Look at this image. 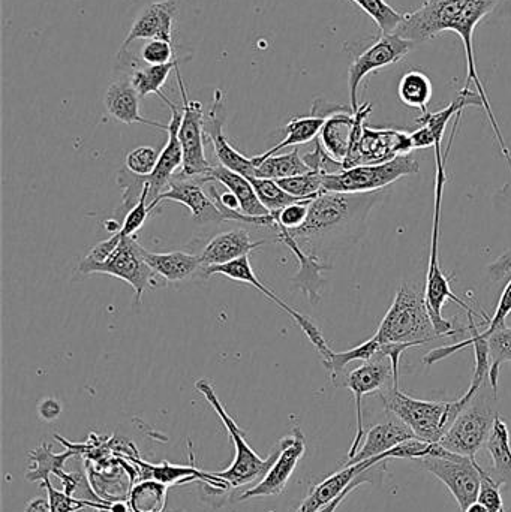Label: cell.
<instances>
[{
    "label": "cell",
    "mask_w": 511,
    "mask_h": 512,
    "mask_svg": "<svg viewBox=\"0 0 511 512\" xmlns=\"http://www.w3.org/2000/svg\"><path fill=\"white\" fill-rule=\"evenodd\" d=\"M477 391L468 388L467 393L452 402H431V400L414 399L399 387L390 385L381 391L380 397L384 409L389 414L407 424L420 441L440 444L453 421L461 414L468 400Z\"/></svg>",
    "instance_id": "4"
},
{
    "label": "cell",
    "mask_w": 511,
    "mask_h": 512,
    "mask_svg": "<svg viewBox=\"0 0 511 512\" xmlns=\"http://www.w3.org/2000/svg\"><path fill=\"white\" fill-rule=\"evenodd\" d=\"M146 180V179H144ZM149 194H150V186L149 183L146 182V188H144L143 195H141L140 201L129 210L125 215V219H123L122 227H120L119 233L122 236L126 237H135L137 231L143 227L144 222H146L147 216H149Z\"/></svg>",
    "instance_id": "42"
},
{
    "label": "cell",
    "mask_w": 511,
    "mask_h": 512,
    "mask_svg": "<svg viewBox=\"0 0 511 512\" xmlns=\"http://www.w3.org/2000/svg\"><path fill=\"white\" fill-rule=\"evenodd\" d=\"M281 453L276 457L275 463L269 469L263 480L255 484L252 489L246 490L239 496V501H248L252 498L264 496H278L284 493L291 475L296 471L297 465L306 453V439L299 427H294L290 435L279 441Z\"/></svg>",
    "instance_id": "16"
},
{
    "label": "cell",
    "mask_w": 511,
    "mask_h": 512,
    "mask_svg": "<svg viewBox=\"0 0 511 512\" xmlns=\"http://www.w3.org/2000/svg\"><path fill=\"white\" fill-rule=\"evenodd\" d=\"M203 273H206V277L212 276V274H222V276H227L228 279L236 280V282L248 283V285L254 286L258 291L263 292L266 297H269L273 303H276V306L281 307L285 313H288V316H291L294 322L299 325L300 330L306 334L309 342L315 346L318 354L324 355L327 351H329L330 346L327 345L326 339H324L323 334H321L320 328L311 321V319L306 318L302 313L294 310L293 307L285 304L272 289L267 288L260 279H258L257 274H255L254 268H252L251 259L249 256H243V258L236 259V261L228 262V264L224 265H216V267L207 268Z\"/></svg>",
    "instance_id": "15"
},
{
    "label": "cell",
    "mask_w": 511,
    "mask_h": 512,
    "mask_svg": "<svg viewBox=\"0 0 511 512\" xmlns=\"http://www.w3.org/2000/svg\"><path fill=\"white\" fill-rule=\"evenodd\" d=\"M378 352H380V342H378L377 337L372 336L371 339L360 343L356 348L348 349V351L335 352L329 349L321 357V360H323L324 367L329 370L333 384L336 387H341L342 379L347 375L345 369H347L348 364L353 363V361H363V363H366V361L377 357Z\"/></svg>",
    "instance_id": "31"
},
{
    "label": "cell",
    "mask_w": 511,
    "mask_h": 512,
    "mask_svg": "<svg viewBox=\"0 0 511 512\" xmlns=\"http://www.w3.org/2000/svg\"><path fill=\"white\" fill-rule=\"evenodd\" d=\"M159 153L153 147H137L126 155L125 168L138 176H150L158 164Z\"/></svg>",
    "instance_id": "41"
},
{
    "label": "cell",
    "mask_w": 511,
    "mask_h": 512,
    "mask_svg": "<svg viewBox=\"0 0 511 512\" xmlns=\"http://www.w3.org/2000/svg\"><path fill=\"white\" fill-rule=\"evenodd\" d=\"M381 195L341 194L318 195L309 206V215L299 230L290 231L297 245L308 255L323 258L329 252L354 245L365 234L369 213Z\"/></svg>",
    "instance_id": "2"
},
{
    "label": "cell",
    "mask_w": 511,
    "mask_h": 512,
    "mask_svg": "<svg viewBox=\"0 0 511 512\" xmlns=\"http://www.w3.org/2000/svg\"><path fill=\"white\" fill-rule=\"evenodd\" d=\"M162 201H174L188 207L192 219L200 224H222L227 222L221 210L218 209L212 198L204 191L203 183L198 179L176 174L168 183L167 189L149 206L150 213Z\"/></svg>",
    "instance_id": "17"
},
{
    "label": "cell",
    "mask_w": 511,
    "mask_h": 512,
    "mask_svg": "<svg viewBox=\"0 0 511 512\" xmlns=\"http://www.w3.org/2000/svg\"><path fill=\"white\" fill-rule=\"evenodd\" d=\"M507 512V511H506Z\"/></svg>",
    "instance_id": "51"
},
{
    "label": "cell",
    "mask_w": 511,
    "mask_h": 512,
    "mask_svg": "<svg viewBox=\"0 0 511 512\" xmlns=\"http://www.w3.org/2000/svg\"><path fill=\"white\" fill-rule=\"evenodd\" d=\"M477 501L485 505L489 512H506L504 507L503 495H501V487L495 483L494 478L482 468V486H480L479 498Z\"/></svg>",
    "instance_id": "45"
},
{
    "label": "cell",
    "mask_w": 511,
    "mask_h": 512,
    "mask_svg": "<svg viewBox=\"0 0 511 512\" xmlns=\"http://www.w3.org/2000/svg\"><path fill=\"white\" fill-rule=\"evenodd\" d=\"M461 117L462 114L455 117L446 153L441 155V146L434 147L435 161H437V180H435L434 225H432L431 254H429L428 274H426L425 297L429 316H431L432 324H434L440 337L456 336V334L462 333V330L455 328L453 322L444 318L443 309L446 301H455L459 307H462L468 313V316L476 318L479 315L473 307L468 306L462 298H459L453 292L452 283H450L452 280L441 270L440 265V227L441 212H443L441 207H443L444 188H446L447 182L446 161L449 158L450 150H452Z\"/></svg>",
    "instance_id": "3"
},
{
    "label": "cell",
    "mask_w": 511,
    "mask_h": 512,
    "mask_svg": "<svg viewBox=\"0 0 511 512\" xmlns=\"http://www.w3.org/2000/svg\"><path fill=\"white\" fill-rule=\"evenodd\" d=\"M276 182L285 192L299 200H315L324 192V176L317 171H309V173L276 180Z\"/></svg>",
    "instance_id": "38"
},
{
    "label": "cell",
    "mask_w": 511,
    "mask_h": 512,
    "mask_svg": "<svg viewBox=\"0 0 511 512\" xmlns=\"http://www.w3.org/2000/svg\"><path fill=\"white\" fill-rule=\"evenodd\" d=\"M309 167L300 158L299 150L294 149L287 155H275L261 162L257 167V177L260 179L282 180L288 177L309 173Z\"/></svg>",
    "instance_id": "35"
},
{
    "label": "cell",
    "mask_w": 511,
    "mask_h": 512,
    "mask_svg": "<svg viewBox=\"0 0 511 512\" xmlns=\"http://www.w3.org/2000/svg\"><path fill=\"white\" fill-rule=\"evenodd\" d=\"M264 242H252L246 230H234L230 233L219 234L213 237L203 254L200 255L201 267L203 271L216 265L228 264L236 259L249 256L255 249L261 248Z\"/></svg>",
    "instance_id": "24"
},
{
    "label": "cell",
    "mask_w": 511,
    "mask_h": 512,
    "mask_svg": "<svg viewBox=\"0 0 511 512\" xmlns=\"http://www.w3.org/2000/svg\"><path fill=\"white\" fill-rule=\"evenodd\" d=\"M141 59L147 65H165V63L173 62L177 59L174 56L173 42L150 39L141 50Z\"/></svg>",
    "instance_id": "46"
},
{
    "label": "cell",
    "mask_w": 511,
    "mask_h": 512,
    "mask_svg": "<svg viewBox=\"0 0 511 512\" xmlns=\"http://www.w3.org/2000/svg\"><path fill=\"white\" fill-rule=\"evenodd\" d=\"M371 111L372 105L368 102V104H363L356 113L353 110H348L330 116L324 123L320 135H318V141H320L323 149L333 159L344 164L351 146H353L354 132H356L357 125H359L360 120L368 119Z\"/></svg>",
    "instance_id": "20"
},
{
    "label": "cell",
    "mask_w": 511,
    "mask_h": 512,
    "mask_svg": "<svg viewBox=\"0 0 511 512\" xmlns=\"http://www.w3.org/2000/svg\"><path fill=\"white\" fill-rule=\"evenodd\" d=\"M351 2L356 3L377 23L383 35L395 32L404 17V14H399L386 0H351Z\"/></svg>",
    "instance_id": "39"
},
{
    "label": "cell",
    "mask_w": 511,
    "mask_h": 512,
    "mask_svg": "<svg viewBox=\"0 0 511 512\" xmlns=\"http://www.w3.org/2000/svg\"><path fill=\"white\" fill-rule=\"evenodd\" d=\"M417 462L449 489L462 512L477 502L482 486V466L477 463L476 457L459 454L452 459L429 456Z\"/></svg>",
    "instance_id": "11"
},
{
    "label": "cell",
    "mask_w": 511,
    "mask_h": 512,
    "mask_svg": "<svg viewBox=\"0 0 511 512\" xmlns=\"http://www.w3.org/2000/svg\"><path fill=\"white\" fill-rule=\"evenodd\" d=\"M326 120L324 117L315 116V114L306 117H293L284 128V140L273 146L272 149L267 150L263 155L252 158L255 167H258L261 162L266 161L270 156H275L281 150L287 149V147L302 146V144L309 143V141L317 140Z\"/></svg>",
    "instance_id": "29"
},
{
    "label": "cell",
    "mask_w": 511,
    "mask_h": 512,
    "mask_svg": "<svg viewBox=\"0 0 511 512\" xmlns=\"http://www.w3.org/2000/svg\"><path fill=\"white\" fill-rule=\"evenodd\" d=\"M140 99L131 77L126 72H122V75L114 80L105 92V110L114 120L125 123V125L140 123V125L153 126V128L167 132L168 125H162V123L153 122V120L144 119L141 116Z\"/></svg>",
    "instance_id": "22"
},
{
    "label": "cell",
    "mask_w": 511,
    "mask_h": 512,
    "mask_svg": "<svg viewBox=\"0 0 511 512\" xmlns=\"http://www.w3.org/2000/svg\"><path fill=\"white\" fill-rule=\"evenodd\" d=\"M144 259L149 267L165 282H180L191 277L195 271L200 270V256L186 254V252H168V254H155L144 249Z\"/></svg>",
    "instance_id": "28"
},
{
    "label": "cell",
    "mask_w": 511,
    "mask_h": 512,
    "mask_svg": "<svg viewBox=\"0 0 511 512\" xmlns=\"http://www.w3.org/2000/svg\"><path fill=\"white\" fill-rule=\"evenodd\" d=\"M122 236V234H120ZM143 246L138 245L135 237L122 236L117 248L98 264L75 271V279H84L92 274L101 273L125 280L135 291V303H140L147 288H155L162 280L147 264L143 255Z\"/></svg>",
    "instance_id": "8"
},
{
    "label": "cell",
    "mask_w": 511,
    "mask_h": 512,
    "mask_svg": "<svg viewBox=\"0 0 511 512\" xmlns=\"http://www.w3.org/2000/svg\"><path fill=\"white\" fill-rule=\"evenodd\" d=\"M77 456L74 450L68 448L65 453L53 454L51 453V444H41L36 450L30 451L29 471H27L26 478L30 483H44L50 480V475H59L65 469V463L71 457Z\"/></svg>",
    "instance_id": "32"
},
{
    "label": "cell",
    "mask_w": 511,
    "mask_h": 512,
    "mask_svg": "<svg viewBox=\"0 0 511 512\" xmlns=\"http://www.w3.org/2000/svg\"><path fill=\"white\" fill-rule=\"evenodd\" d=\"M24 512H51L50 501L42 498L32 499Z\"/></svg>",
    "instance_id": "48"
},
{
    "label": "cell",
    "mask_w": 511,
    "mask_h": 512,
    "mask_svg": "<svg viewBox=\"0 0 511 512\" xmlns=\"http://www.w3.org/2000/svg\"><path fill=\"white\" fill-rule=\"evenodd\" d=\"M249 180H251L255 192H257V197L260 198L261 204L269 210L270 215L281 212L282 209L290 206V204L305 201L299 200V198L285 192L276 180L260 179V177H254V179Z\"/></svg>",
    "instance_id": "37"
},
{
    "label": "cell",
    "mask_w": 511,
    "mask_h": 512,
    "mask_svg": "<svg viewBox=\"0 0 511 512\" xmlns=\"http://www.w3.org/2000/svg\"><path fill=\"white\" fill-rule=\"evenodd\" d=\"M485 339L488 342L489 363H491L489 384L498 393L501 366L504 363H511V327L506 325V327L498 328Z\"/></svg>",
    "instance_id": "36"
},
{
    "label": "cell",
    "mask_w": 511,
    "mask_h": 512,
    "mask_svg": "<svg viewBox=\"0 0 511 512\" xmlns=\"http://www.w3.org/2000/svg\"><path fill=\"white\" fill-rule=\"evenodd\" d=\"M465 512H489L488 508L485 507V505L480 504L479 501L474 502L473 505H470V507L465 510Z\"/></svg>",
    "instance_id": "49"
},
{
    "label": "cell",
    "mask_w": 511,
    "mask_h": 512,
    "mask_svg": "<svg viewBox=\"0 0 511 512\" xmlns=\"http://www.w3.org/2000/svg\"><path fill=\"white\" fill-rule=\"evenodd\" d=\"M390 385H395V373H393L392 361L384 355H377L372 360L366 361L362 366L351 370L342 379L341 387L348 388L354 394V402H356V436H354L353 444H351L350 451H348V460L356 456L363 438H365L363 397L372 393H381Z\"/></svg>",
    "instance_id": "12"
},
{
    "label": "cell",
    "mask_w": 511,
    "mask_h": 512,
    "mask_svg": "<svg viewBox=\"0 0 511 512\" xmlns=\"http://www.w3.org/2000/svg\"><path fill=\"white\" fill-rule=\"evenodd\" d=\"M416 44L410 39L402 38L396 33L381 35L378 41H375L371 47L366 48L359 57L351 63L348 71V87H350V102L354 113L359 110V101H357V92L362 81L368 77L371 72L386 66L398 63L399 60L407 57L414 50Z\"/></svg>",
    "instance_id": "14"
},
{
    "label": "cell",
    "mask_w": 511,
    "mask_h": 512,
    "mask_svg": "<svg viewBox=\"0 0 511 512\" xmlns=\"http://www.w3.org/2000/svg\"><path fill=\"white\" fill-rule=\"evenodd\" d=\"M225 119H227V113H225L224 93L218 89L215 90L212 107L204 119V134L213 144L219 165L234 171V173L242 174L246 179H254L257 177V167L252 159L246 158L239 150L231 146L224 134Z\"/></svg>",
    "instance_id": "18"
},
{
    "label": "cell",
    "mask_w": 511,
    "mask_h": 512,
    "mask_svg": "<svg viewBox=\"0 0 511 512\" xmlns=\"http://www.w3.org/2000/svg\"><path fill=\"white\" fill-rule=\"evenodd\" d=\"M417 439L413 430L402 423L395 415L387 412V420L384 423L375 424L374 427L365 433L362 445L353 459L348 460L347 465H357V463L365 462V460L374 459V457L383 456L387 451L398 447L402 442Z\"/></svg>",
    "instance_id": "23"
},
{
    "label": "cell",
    "mask_w": 511,
    "mask_h": 512,
    "mask_svg": "<svg viewBox=\"0 0 511 512\" xmlns=\"http://www.w3.org/2000/svg\"><path fill=\"white\" fill-rule=\"evenodd\" d=\"M311 203L312 200L299 201V203L290 204L281 212L275 213L273 218L276 222V231L282 230V228L288 231L299 230L308 219Z\"/></svg>",
    "instance_id": "43"
},
{
    "label": "cell",
    "mask_w": 511,
    "mask_h": 512,
    "mask_svg": "<svg viewBox=\"0 0 511 512\" xmlns=\"http://www.w3.org/2000/svg\"><path fill=\"white\" fill-rule=\"evenodd\" d=\"M176 80L182 95V123H180L179 140L183 150V165L180 174L189 179H204L209 176L213 165L207 161L204 152V113L203 105L189 99L180 75L179 66L176 69Z\"/></svg>",
    "instance_id": "10"
},
{
    "label": "cell",
    "mask_w": 511,
    "mask_h": 512,
    "mask_svg": "<svg viewBox=\"0 0 511 512\" xmlns=\"http://www.w3.org/2000/svg\"><path fill=\"white\" fill-rule=\"evenodd\" d=\"M195 390L204 397L212 406L213 411L221 418L222 424L227 429L228 435L234 442V460L231 462L230 468L225 471L215 472L216 477L222 478L230 484L231 489H239V487L248 486L252 483H260L264 475L269 472L275 463L276 457L281 453V444H276L272 453L267 459H261L246 441L245 433L237 426L234 418L228 414L227 409L222 405L216 394L215 388L207 379H200L195 382Z\"/></svg>",
    "instance_id": "6"
},
{
    "label": "cell",
    "mask_w": 511,
    "mask_h": 512,
    "mask_svg": "<svg viewBox=\"0 0 511 512\" xmlns=\"http://www.w3.org/2000/svg\"><path fill=\"white\" fill-rule=\"evenodd\" d=\"M95 512H104V511L95 510ZM129 512H134V511L131 510ZM164 512H180V511H167V510H165Z\"/></svg>",
    "instance_id": "50"
},
{
    "label": "cell",
    "mask_w": 511,
    "mask_h": 512,
    "mask_svg": "<svg viewBox=\"0 0 511 512\" xmlns=\"http://www.w3.org/2000/svg\"><path fill=\"white\" fill-rule=\"evenodd\" d=\"M177 0H162L144 8L123 41L122 48L138 39H162L173 42V24L177 17Z\"/></svg>",
    "instance_id": "21"
},
{
    "label": "cell",
    "mask_w": 511,
    "mask_h": 512,
    "mask_svg": "<svg viewBox=\"0 0 511 512\" xmlns=\"http://www.w3.org/2000/svg\"><path fill=\"white\" fill-rule=\"evenodd\" d=\"M38 414L41 420L44 421L57 420V417L62 414V405L56 399L48 397V399H44L39 403Z\"/></svg>",
    "instance_id": "47"
},
{
    "label": "cell",
    "mask_w": 511,
    "mask_h": 512,
    "mask_svg": "<svg viewBox=\"0 0 511 512\" xmlns=\"http://www.w3.org/2000/svg\"><path fill=\"white\" fill-rule=\"evenodd\" d=\"M411 134L398 129H374L363 126L362 135L351 147L344 170L359 165L384 164L398 156H407L413 152Z\"/></svg>",
    "instance_id": "13"
},
{
    "label": "cell",
    "mask_w": 511,
    "mask_h": 512,
    "mask_svg": "<svg viewBox=\"0 0 511 512\" xmlns=\"http://www.w3.org/2000/svg\"><path fill=\"white\" fill-rule=\"evenodd\" d=\"M485 448L492 459V469H486V472L494 478L501 489L511 490L510 430L503 418L498 417L495 421L494 430Z\"/></svg>",
    "instance_id": "27"
},
{
    "label": "cell",
    "mask_w": 511,
    "mask_h": 512,
    "mask_svg": "<svg viewBox=\"0 0 511 512\" xmlns=\"http://www.w3.org/2000/svg\"><path fill=\"white\" fill-rule=\"evenodd\" d=\"M471 105L482 107L483 110H485V105H483L479 93H474L473 90L464 87V89L459 92L458 98H456L449 107L437 111V113H429L428 111V113L422 114L416 122L419 123L420 126H425L426 129H429V132H431L435 140H437V146H441L444 134H446L447 125H449L452 117L458 116L459 113H462L465 108L471 107Z\"/></svg>",
    "instance_id": "30"
},
{
    "label": "cell",
    "mask_w": 511,
    "mask_h": 512,
    "mask_svg": "<svg viewBox=\"0 0 511 512\" xmlns=\"http://www.w3.org/2000/svg\"><path fill=\"white\" fill-rule=\"evenodd\" d=\"M399 99L410 108L428 113V105L434 93L431 78L422 71H410L399 81Z\"/></svg>",
    "instance_id": "33"
},
{
    "label": "cell",
    "mask_w": 511,
    "mask_h": 512,
    "mask_svg": "<svg viewBox=\"0 0 511 512\" xmlns=\"http://www.w3.org/2000/svg\"><path fill=\"white\" fill-rule=\"evenodd\" d=\"M503 0H426L419 9L413 12H407L402 17L401 24L395 30L396 35L402 38L410 39L414 44L429 41L437 38L443 32L458 33L459 38L464 42L465 56H467V84L465 87L470 89L474 84L485 105L486 114L489 122L494 129L495 137L500 143L501 152L506 156L511 168V153L504 141L503 132L495 119L492 111L491 101L485 86L480 80L477 72L476 59H474V30L477 24L491 14Z\"/></svg>",
    "instance_id": "1"
},
{
    "label": "cell",
    "mask_w": 511,
    "mask_h": 512,
    "mask_svg": "<svg viewBox=\"0 0 511 512\" xmlns=\"http://www.w3.org/2000/svg\"><path fill=\"white\" fill-rule=\"evenodd\" d=\"M303 161L308 165L309 170L317 171V173H321L323 176H330V174H338L344 171V164L333 159L323 149L318 138L315 140V149L303 155Z\"/></svg>",
    "instance_id": "44"
},
{
    "label": "cell",
    "mask_w": 511,
    "mask_h": 512,
    "mask_svg": "<svg viewBox=\"0 0 511 512\" xmlns=\"http://www.w3.org/2000/svg\"><path fill=\"white\" fill-rule=\"evenodd\" d=\"M374 336L380 343H408L414 348L438 339L426 307L425 289L404 283Z\"/></svg>",
    "instance_id": "5"
},
{
    "label": "cell",
    "mask_w": 511,
    "mask_h": 512,
    "mask_svg": "<svg viewBox=\"0 0 511 512\" xmlns=\"http://www.w3.org/2000/svg\"><path fill=\"white\" fill-rule=\"evenodd\" d=\"M279 242L288 246L293 255L299 261V273L294 277V283L308 295L312 303H318L321 300V286H323V271L330 270L332 265L324 264L317 256H312L303 252V249L297 245L296 240L291 237L290 231H278Z\"/></svg>",
    "instance_id": "25"
},
{
    "label": "cell",
    "mask_w": 511,
    "mask_h": 512,
    "mask_svg": "<svg viewBox=\"0 0 511 512\" xmlns=\"http://www.w3.org/2000/svg\"><path fill=\"white\" fill-rule=\"evenodd\" d=\"M47 490L48 501H50L51 512H78L92 508V510L108 511L110 505L96 504V502L80 501L66 495L63 490H56L51 486L50 480L41 484Z\"/></svg>",
    "instance_id": "40"
},
{
    "label": "cell",
    "mask_w": 511,
    "mask_h": 512,
    "mask_svg": "<svg viewBox=\"0 0 511 512\" xmlns=\"http://www.w3.org/2000/svg\"><path fill=\"white\" fill-rule=\"evenodd\" d=\"M200 182H207V180H216L221 183L225 189L231 192L234 197L239 200L240 213L251 218H264L270 216L269 210L261 204L260 198L257 197L254 186L251 180L246 179L242 174L234 173L222 165H215L210 171L209 176L204 179H198Z\"/></svg>",
    "instance_id": "26"
},
{
    "label": "cell",
    "mask_w": 511,
    "mask_h": 512,
    "mask_svg": "<svg viewBox=\"0 0 511 512\" xmlns=\"http://www.w3.org/2000/svg\"><path fill=\"white\" fill-rule=\"evenodd\" d=\"M162 101L170 108L171 119L170 122H168L167 129L168 140L167 143H165L164 149L159 152L158 164H156L155 171H153L150 176H144V179H146V182L149 183L150 186V204L167 189L168 183L176 176V171L179 170V168L182 170L183 165V150L179 140V129L183 114L182 107H177L167 96H165Z\"/></svg>",
    "instance_id": "19"
},
{
    "label": "cell",
    "mask_w": 511,
    "mask_h": 512,
    "mask_svg": "<svg viewBox=\"0 0 511 512\" xmlns=\"http://www.w3.org/2000/svg\"><path fill=\"white\" fill-rule=\"evenodd\" d=\"M497 402V391L491 387V384L486 387L485 382L482 388L468 400L440 444L450 453L476 457V454L486 447V442L489 441V436L494 430L495 421L500 417Z\"/></svg>",
    "instance_id": "7"
},
{
    "label": "cell",
    "mask_w": 511,
    "mask_h": 512,
    "mask_svg": "<svg viewBox=\"0 0 511 512\" xmlns=\"http://www.w3.org/2000/svg\"><path fill=\"white\" fill-rule=\"evenodd\" d=\"M419 161L411 155L398 156L384 164L359 165L338 174L324 176V191L341 194H369L377 192L402 177L417 174Z\"/></svg>",
    "instance_id": "9"
},
{
    "label": "cell",
    "mask_w": 511,
    "mask_h": 512,
    "mask_svg": "<svg viewBox=\"0 0 511 512\" xmlns=\"http://www.w3.org/2000/svg\"><path fill=\"white\" fill-rule=\"evenodd\" d=\"M168 486L156 480H143L134 484L128 504L134 512H164L167 510Z\"/></svg>",
    "instance_id": "34"
}]
</instances>
